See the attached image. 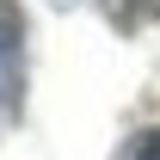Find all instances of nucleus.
I'll return each mask as SVG.
<instances>
[{"label":"nucleus","mask_w":160,"mask_h":160,"mask_svg":"<svg viewBox=\"0 0 160 160\" xmlns=\"http://www.w3.org/2000/svg\"><path fill=\"white\" fill-rule=\"evenodd\" d=\"M105 6H111V25L117 31H142V25L160 19V0H105Z\"/></svg>","instance_id":"nucleus-1"},{"label":"nucleus","mask_w":160,"mask_h":160,"mask_svg":"<svg viewBox=\"0 0 160 160\" xmlns=\"http://www.w3.org/2000/svg\"><path fill=\"white\" fill-rule=\"evenodd\" d=\"M117 160H160V129H136V136L117 148Z\"/></svg>","instance_id":"nucleus-2"}]
</instances>
